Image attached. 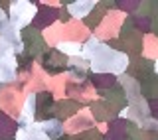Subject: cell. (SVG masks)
I'll use <instances>...</instances> for the list:
<instances>
[{
	"label": "cell",
	"instance_id": "cell-1",
	"mask_svg": "<svg viewBox=\"0 0 158 140\" xmlns=\"http://www.w3.org/2000/svg\"><path fill=\"white\" fill-rule=\"evenodd\" d=\"M156 67H158V63H156ZM156 71H158V69H156Z\"/></svg>",
	"mask_w": 158,
	"mask_h": 140
}]
</instances>
